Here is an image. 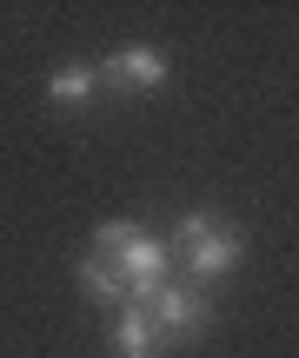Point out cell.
<instances>
[{
	"label": "cell",
	"mask_w": 299,
	"mask_h": 358,
	"mask_svg": "<svg viewBox=\"0 0 299 358\" xmlns=\"http://www.w3.org/2000/svg\"><path fill=\"white\" fill-rule=\"evenodd\" d=\"M173 266L186 272V285H213V279H226V272L246 259V239H239V226L233 219H220V213H186L180 226H173Z\"/></svg>",
	"instance_id": "1"
},
{
	"label": "cell",
	"mask_w": 299,
	"mask_h": 358,
	"mask_svg": "<svg viewBox=\"0 0 299 358\" xmlns=\"http://www.w3.org/2000/svg\"><path fill=\"white\" fill-rule=\"evenodd\" d=\"M146 319H153V332H160V345H186V338H200L213 325V306H207V292L200 285H160L153 299H146Z\"/></svg>",
	"instance_id": "2"
},
{
	"label": "cell",
	"mask_w": 299,
	"mask_h": 358,
	"mask_svg": "<svg viewBox=\"0 0 299 358\" xmlns=\"http://www.w3.org/2000/svg\"><path fill=\"white\" fill-rule=\"evenodd\" d=\"M167 53L160 47H120L100 60V93H160L167 87Z\"/></svg>",
	"instance_id": "3"
},
{
	"label": "cell",
	"mask_w": 299,
	"mask_h": 358,
	"mask_svg": "<svg viewBox=\"0 0 299 358\" xmlns=\"http://www.w3.org/2000/svg\"><path fill=\"white\" fill-rule=\"evenodd\" d=\"M80 292H87L93 306H106V312H127V306H133V292H127V279H120V266H113V259H100V252L80 259Z\"/></svg>",
	"instance_id": "4"
},
{
	"label": "cell",
	"mask_w": 299,
	"mask_h": 358,
	"mask_svg": "<svg viewBox=\"0 0 299 358\" xmlns=\"http://www.w3.org/2000/svg\"><path fill=\"white\" fill-rule=\"evenodd\" d=\"M113 358H160V332H153V319H146V306H127V312H113Z\"/></svg>",
	"instance_id": "5"
},
{
	"label": "cell",
	"mask_w": 299,
	"mask_h": 358,
	"mask_svg": "<svg viewBox=\"0 0 299 358\" xmlns=\"http://www.w3.org/2000/svg\"><path fill=\"white\" fill-rule=\"evenodd\" d=\"M93 93H100V66H53V73H47V100L53 106H87L93 100Z\"/></svg>",
	"instance_id": "6"
}]
</instances>
